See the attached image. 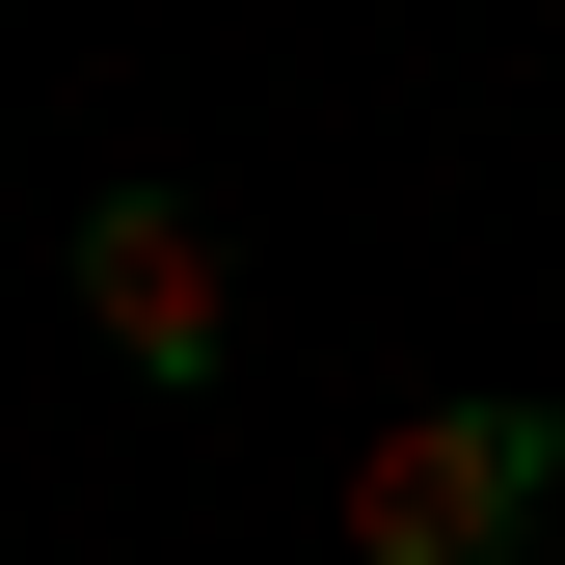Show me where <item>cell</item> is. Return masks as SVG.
<instances>
[{"mask_svg":"<svg viewBox=\"0 0 565 565\" xmlns=\"http://www.w3.org/2000/svg\"><path fill=\"white\" fill-rule=\"evenodd\" d=\"M565 512V404H404L350 458V565H539Z\"/></svg>","mask_w":565,"mask_h":565,"instance_id":"6da1fadb","label":"cell"},{"mask_svg":"<svg viewBox=\"0 0 565 565\" xmlns=\"http://www.w3.org/2000/svg\"><path fill=\"white\" fill-rule=\"evenodd\" d=\"M82 323H108V377H216L243 350V269H216V216H189V189H82Z\"/></svg>","mask_w":565,"mask_h":565,"instance_id":"7a4b0ae2","label":"cell"}]
</instances>
